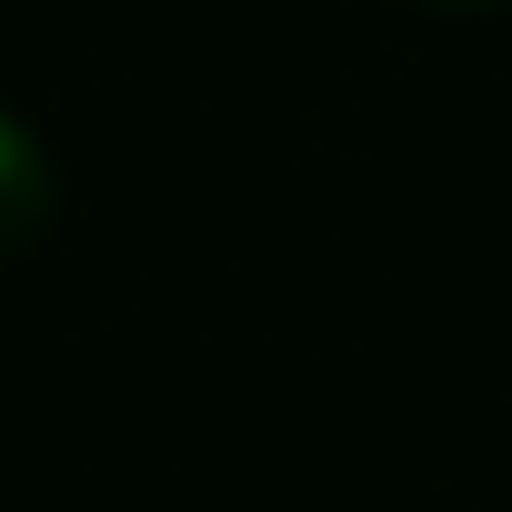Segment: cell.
<instances>
[{"label":"cell","instance_id":"cell-1","mask_svg":"<svg viewBox=\"0 0 512 512\" xmlns=\"http://www.w3.org/2000/svg\"><path fill=\"white\" fill-rule=\"evenodd\" d=\"M51 221H61V161L21 111H0V262H21Z\"/></svg>","mask_w":512,"mask_h":512},{"label":"cell","instance_id":"cell-2","mask_svg":"<svg viewBox=\"0 0 512 512\" xmlns=\"http://www.w3.org/2000/svg\"><path fill=\"white\" fill-rule=\"evenodd\" d=\"M442 11H502V0H442Z\"/></svg>","mask_w":512,"mask_h":512}]
</instances>
